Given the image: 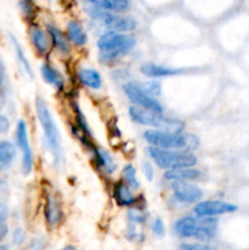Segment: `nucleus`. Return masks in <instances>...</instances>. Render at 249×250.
Segmentation results:
<instances>
[{"label":"nucleus","mask_w":249,"mask_h":250,"mask_svg":"<svg viewBox=\"0 0 249 250\" xmlns=\"http://www.w3.org/2000/svg\"><path fill=\"white\" fill-rule=\"evenodd\" d=\"M34 109H36V116L41 125L42 132H43L44 142H45L46 148L51 155V161L55 167H61L65 161V154H63L60 129L56 125L55 117H54L48 103L41 97L36 98Z\"/></svg>","instance_id":"f257e3e1"},{"label":"nucleus","mask_w":249,"mask_h":250,"mask_svg":"<svg viewBox=\"0 0 249 250\" xmlns=\"http://www.w3.org/2000/svg\"><path fill=\"white\" fill-rule=\"evenodd\" d=\"M219 220L217 217H205L198 215H187L178 217L172 225V232L176 237L186 241L208 242L212 241L217 234Z\"/></svg>","instance_id":"f03ea898"},{"label":"nucleus","mask_w":249,"mask_h":250,"mask_svg":"<svg viewBox=\"0 0 249 250\" xmlns=\"http://www.w3.org/2000/svg\"><path fill=\"white\" fill-rule=\"evenodd\" d=\"M137 45V38L128 32L106 31L98 38L99 59L104 63H112L128 55Z\"/></svg>","instance_id":"7ed1b4c3"},{"label":"nucleus","mask_w":249,"mask_h":250,"mask_svg":"<svg viewBox=\"0 0 249 250\" xmlns=\"http://www.w3.org/2000/svg\"><path fill=\"white\" fill-rule=\"evenodd\" d=\"M143 139L150 146L161 149L195 151L200 146L199 137L188 132H171L165 129L146 128L143 132Z\"/></svg>","instance_id":"20e7f679"},{"label":"nucleus","mask_w":249,"mask_h":250,"mask_svg":"<svg viewBox=\"0 0 249 250\" xmlns=\"http://www.w3.org/2000/svg\"><path fill=\"white\" fill-rule=\"evenodd\" d=\"M128 116L132 122L146 128L165 129L171 132H185V122L178 119L166 116L164 112L133 105L128 107Z\"/></svg>","instance_id":"39448f33"},{"label":"nucleus","mask_w":249,"mask_h":250,"mask_svg":"<svg viewBox=\"0 0 249 250\" xmlns=\"http://www.w3.org/2000/svg\"><path fill=\"white\" fill-rule=\"evenodd\" d=\"M146 155L156 167L164 171L198 165V156L195 155L194 151L161 149L148 146H146Z\"/></svg>","instance_id":"423d86ee"},{"label":"nucleus","mask_w":249,"mask_h":250,"mask_svg":"<svg viewBox=\"0 0 249 250\" xmlns=\"http://www.w3.org/2000/svg\"><path fill=\"white\" fill-rule=\"evenodd\" d=\"M90 16L99 21L107 31H116V32H128L132 33L138 26V22L136 19L124 15L122 12H112L106 11V10L99 9L93 5H89Z\"/></svg>","instance_id":"0eeeda50"},{"label":"nucleus","mask_w":249,"mask_h":250,"mask_svg":"<svg viewBox=\"0 0 249 250\" xmlns=\"http://www.w3.org/2000/svg\"><path fill=\"white\" fill-rule=\"evenodd\" d=\"M78 141L81 142L83 146H84L85 150L88 151V154L92 158L93 163L97 165L98 170L100 172L105 173L106 176H112L116 173L117 171V164L116 160L114 159V156L111 155L109 150L104 148H100L97 144L93 142V138L85 136V134L81 133L77 137Z\"/></svg>","instance_id":"6e6552de"},{"label":"nucleus","mask_w":249,"mask_h":250,"mask_svg":"<svg viewBox=\"0 0 249 250\" xmlns=\"http://www.w3.org/2000/svg\"><path fill=\"white\" fill-rule=\"evenodd\" d=\"M122 89H124V95L131 102V104L154 110L156 112H164V106L159 102L158 98L151 95L141 83L129 81V82L124 83Z\"/></svg>","instance_id":"1a4fd4ad"},{"label":"nucleus","mask_w":249,"mask_h":250,"mask_svg":"<svg viewBox=\"0 0 249 250\" xmlns=\"http://www.w3.org/2000/svg\"><path fill=\"white\" fill-rule=\"evenodd\" d=\"M15 141L16 146L21 153V170L23 175H31L34 167V155L29 142L28 126L24 120H20L15 129Z\"/></svg>","instance_id":"9d476101"},{"label":"nucleus","mask_w":249,"mask_h":250,"mask_svg":"<svg viewBox=\"0 0 249 250\" xmlns=\"http://www.w3.org/2000/svg\"><path fill=\"white\" fill-rule=\"evenodd\" d=\"M172 192L173 199L177 203L185 205H194L203 199L204 197V190L195 185L194 182L189 181H175V182H168Z\"/></svg>","instance_id":"9b49d317"},{"label":"nucleus","mask_w":249,"mask_h":250,"mask_svg":"<svg viewBox=\"0 0 249 250\" xmlns=\"http://www.w3.org/2000/svg\"><path fill=\"white\" fill-rule=\"evenodd\" d=\"M148 215L143 208L138 207V204L128 208L127 212V232L126 238L129 242H143L145 239V234L142 231L146 224Z\"/></svg>","instance_id":"f8f14e48"},{"label":"nucleus","mask_w":249,"mask_h":250,"mask_svg":"<svg viewBox=\"0 0 249 250\" xmlns=\"http://www.w3.org/2000/svg\"><path fill=\"white\" fill-rule=\"evenodd\" d=\"M238 207L232 203L225 202L220 199H207L200 200L193 207V214L198 216L205 217H217L221 215L232 214L237 211Z\"/></svg>","instance_id":"ddd939ff"},{"label":"nucleus","mask_w":249,"mask_h":250,"mask_svg":"<svg viewBox=\"0 0 249 250\" xmlns=\"http://www.w3.org/2000/svg\"><path fill=\"white\" fill-rule=\"evenodd\" d=\"M43 216L45 220L46 225L49 227H58L61 222L63 221V214L62 204L59 198L58 193L55 192H48L44 199V207H43Z\"/></svg>","instance_id":"4468645a"},{"label":"nucleus","mask_w":249,"mask_h":250,"mask_svg":"<svg viewBox=\"0 0 249 250\" xmlns=\"http://www.w3.org/2000/svg\"><path fill=\"white\" fill-rule=\"evenodd\" d=\"M136 190L132 189L127 183L124 181H117L112 186V198L115 203L121 208H131L133 205H137L139 202L138 195L136 194Z\"/></svg>","instance_id":"2eb2a0df"},{"label":"nucleus","mask_w":249,"mask_h":250,"mask_svg":"<svg viewBox=\"0 0 249 250\" xmlns=\"http://www.w3.org/2000/svg\"><path fill=\"white\" fill-rule=\"evenodd\" d=\"M29 39H31V43L33 45L34 50L38 54L39 56H43L45 58L50 50L53 49L51 46V41L49 33L46 32V29L42 28L38 24H32L29 27Z\"/></svg>","instance_id":"dca6fc26"},{"label":"nucleus","mask_w":249,"mask_h":250,"mask_svg":"<svg viewBox=\"0 0 249 250\" xmlns=\"http://www.w3.org/2000/svg\"><path fill=\"white\" fill-rule=\"evenodd\" d=\"M45 29L49 33V37H50L53 49H55L62 56L70 55L71 51H72V44H71L70 39L67 38L65 32L61 31L54 23H49V22L45 24Z\"/></svg>","instance_id":"f3484780"},{"label":"nucleus","mask_w":249,"mask_h":250,"mask_svg":"<svg viewBox=\"0 0 249 250\" xmlns=\"http://www.w3.org/2000/svg\"><path fill=\"white\" fill-rule=\"evenodd\" d=\"M39 72H41L42 80L46 84L53 87L56 92H63L65 90L66 81L62 72L59 68H56L54 65H51L50 62L45 61V62L42 63L41 68H39Z\"/></svg>","instance_id":"a211bd4d"},{"label":"nucleus","mask_w":249,"mask_h":250,"mask_svg":"<svg viewBox=\"0 0 249 250\" xmlns=\"http://www.w3.org/2000/svg\"><path fill=\"white\" fill-rule=\"evenodd\" d=\"M139 71H141V73L144 77L153 78V80H160V78H167L181 75L183 70L170 67V66L160 65V63L155 62H145L142 63L141 67H139Z\"/></svg>","instance_id":"6ab92c4d"},{"label":"nucleus","mask_w":249,"mask_h":250,"mask_svg":"<svg viewBox=\"0 0 249 250\" xmlns=\"http://www.w3.org/2000/svg\"><path fill=\"white\" fill-rule=\"evenodd\" d=\"M164 180L167 182H175V181H189V182H197L202 180L203 171L197 168V166H186V167L172 168L166 170L163 175Z\"/></svg>","instance_id":"aec40b11"},{"label":"nucleus","mask_w":249,"mask_h":250,"mask_svg":"<svg viewBox=\"0 0 249 250\" xmlns=\"http://www.w3.org/2000/svg\"><path fill=\"white\" fill-rule=\"evenodd\" d=\"M77 80L82 87L89 90H100L103 88V77L102 73L93 67H81L77 70Z\"/></svg>","instance_id":"412c9836"},{"label":"nucleus","mask_w":249,"mask_h":250,"mask_svg":"<svg viewBox=\"0 0 249 250\" xmlns=\"http://www.w3.org/2000/svg\"><path fill=\"white\" fill-rule=\"evenodd\" d=\"M66 36L70 39L71 44L76 48H83L88 44V33L83 24L77 20H71L66 24Z\"/></svg>","instance_id":"4be33fe9"},{"label":"nucleus","mask_w":249,"mask_h":250,"mask_svg":"<svg viewBox=\"0 0 249 250\" xmlns=\"http://www.w3.org/2000/svg\"><path fill=\"white\" fill-rule=\"evenodd\" d=\"M9 39H10V44H11V46H12V50H14L15 58H16L20 67H21V70L23 71V73L26 75V77L32 78L33 77V67H32L28 58H27L26 53H24L23 46L21 45L20 41L14 36V34H10Z\"/></svg>","instance_id":"5701e85b"},{"label":"nucleus","mask_w":249,"mask_h":250,"mask_svg":"<svg viewBox=\"0 0 249 250\" xmlns=\"http://www.w3.org/2000/svg\"><path fill=\"white\" fill-rule=\"evenodd\" d=\"M89 5L112 12H124L131 9L129 0H85Z\"/></svg>","instance_id":"b1692460"},{"label":"nucleus","mask_w":249,"mask_h":250,"mask_svg":"<svg viewBox=\"0 0 249 250\" xmlns=\"http://www.w3.org/2000/svg\"><path fill=\"white\" fill-rule=\"evenodd\" d=\"M16 158V146L9 141H0V172L6 170Z\"/></svg>","instance_id":"393cba45"},{"label":"nucleus","mask_w":249,"mask_h":250,"mask_svg":"<svg viewBox=\"0 0 249 250\" xmlns=\"http://www.w3.org/2000/svg\"><path fill=\"white\" fill-rule=\"evenodd\" d=\"M121 180L124 181V183H127L132 189H141V181H139L138 172H137V168L133 164H124V167H122L121 170Z\"/></svg>","instance_id":"a878e982"},{"label":"nucleus","mask_w":249,"mask_h":250,"mask_svg":"<svg viewBox=\"0 0 249 250\" xmlns=\"http://www.w3.org/2000/svg\"><path fill=\"white\" fill-rule=\"evenodd\" d=\"M71 107H72L73 116H75V124L77 125L78 128L83 132V134H85V136L93 138L92 129H90L89 122H88L87 117H85V115L83 114L82 109H81V106L78 105V103L76 102V100H72V102H71Z\"/></svg>","instance_id":"bb28decb"},{"label":"nucleus","mask_w":249,"mask_h":250,"mask_svg":"<svg viewBox=\"0 0 249 250\" xmlns=\"http://www.w3.org/2000/svg\"><path fill=\"white\" fill-rule=\"evenodd\" d=\"M150 229L151 233H153L154 236L158 237V238H163L166 233V227L163 219H160V217H154V219L151 220Z\"/></svg>","instance_id":"cd10ccee"},{"label":"nucleus","mask_w":249,"mask_h":250,"mask_svg":"<svg viewBox=\"0 0 249 250\" xmlns=\"http://www.w3.org/2000/svg\"><path fill=\"white\" fill-rule=\"evenodd\" d=\"M7 214L9 212H7L6 207L0 204V241H2L7 236V232H9V227L6 225Z\"/></svg>","instance_id":"c85d7f7f"},{"label":"nucleus","mask_w":249,"mask_h":250,"mask_svg":"<svg viewBox=\"0 0 249 250\" xmlns=\"http://www.w3.org/2000/svg\"><path fill=\"white\" fill-rule=\"evenodd\" d=\"M142 173L148 182H153L155 178V170L150 159L142 161Z\"/></svg>","instance_id":"c756f323"},{"label":"nucleus","mask_w":249,"mask_h":250,"mask_svg":"<svg viewBox=\"0 0 249 250\" xmlns=\"http://www.w3.org/2000/svg\"><path fill=\"white\" fill-rule=\"evenodd\" d=\"M143 87L150 93L154 97L159 98L161 95V83L159 81L153 80V78H149L148 82L143 83Z\"/></svg>","instance_id":"7c9ffc66"},{"label":"nucleus","mask_w":249,"mask_h":250,"mask_svg":"<svg viewBox=\"0 0 249 250\" xmlns=\"http://www.w3.org/2000/svg\"><path fill=\"white\" fill-rule=\"evenodd\" d=\"M181 249H186V250H205L209 249L210 247L208 246L207 243L204 242H197V241H188L185 242L180 246Z\"/></svg>","instance_id":"2f4dec72"},{"label":"nucleus","mask_w":249,"mask_h":250,"mask_svg":"<svg viewBox=\"0 0 249 250\" xmlns=\"http://www.w3.org/2000/svg\"><path fill=\"white\" fill-rule=\"evenodd\" d=\"M26 242V233H24L23 229L21 227H16V229L12 231V243L15 246H21Z\"/></svg>","instance_id":"473e14b6"},{"label":"nucleus","mask_w":249,"mask_h":250,"mask_svg":"<svg viewBox=\"0 0 249 250\" xmlns=\"http://www.w3.org/2000/svg\"><path fill=\"white\" fill-rule=\"evenodd\" d=\"M10 120L7 119V116H5L4 114L0 112V134H5L9 132L10 129Z\"/></svg>","instance_id":"72a5a7b5"},{"label":"nucleus","mask_w":249,"mask_h":250,"mask_svg":"<svg viewBox=\"0 0 249 250\" xmlns=\"http://www.w3.org/2000/svg\"><path fill=\"white\" fill-rule=\"evenodd\" d=\"M4 75H5V67H4V62L0 59V85L2 84V81H4Z\"/></svg>","instance_id":"f704fd0d"}]
</instances>
